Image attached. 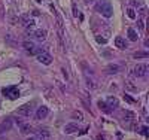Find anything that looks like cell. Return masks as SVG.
<instances>
[{"label": "cell", "mask_w": 149, "mask_h": 140, "mask_svg": "<svg viewBox=\"0 0 149 140\" xmlns=\"http://www.w3.org/2000/svg\"><path fill=\"white\" fill-rule=\"evenodd\" d=\"M12 128V119L10 118H6L0 122V131H8Z\"/></svg>", "instance_id": "obj_11"}, {"label": "cell", "mask_w": 149, "mask_h": 140, "mask_svg": "<svg viewBox=\"0 0 149 140\" xmlns=\"http://www.w3.org/2000/svg\"><path fill=\"white\" fill-rule=\"evenodd\" d=\"M79 128H78V124H74V122H70V124H66L64 127V133L66 134H73V133H76Z\"/></svg>", "instance_id": "obj_10"}, {"label": "cell", "mask_w": 149, "mask_h": 140, "mask_svg": "<svg viewBox=\"0 0 149 140\" xmlns=\"http://www.w3.org/2000/svg\"><path fill=\"white\" fill-rule=\"evenodd\" d=\"M115 46H118L119 49H127L128 48V42L124 39V37L118 36V37H115Z\"/></svg>", "instance_id": "obj_9"}, {"label": "cell", "mask_w": 149, "mask_h": 140, "mask_svg": "<svg viewBox=\"0 0 149 140\" xmlns=\"http://www.w3.org/2000/svg\"><path fill=\"white\" fill-rule=\"evenodd\" d=\"M10 2H14V0H10Z\"/></svg>", "instance_id": "obj_30"}, {"label": "cell", "mask_w": 149, "mask_h": 140, "mask_svg": "<svg viewBox=\"0 0 149 140\" xmlns=\"http://www.w3.org/2000/svg\"><path fill=\"white\" fill-rule=\"evenodd\" d=\"M95 40H97L98 43H106V42H107V39H104V37H100V36H97Z\"/></svg>", "instance_id": "obj_22"}, {"label": "cell", "mask_w": 149, "mask_h": 140, "mask_svg": "<svg viewBox=\"0 0 149 140\" xmlns=\"http://www.w3.org/2000/svg\"><path fill=\"white\" fill-rule=\"evenodd\" d=\"M106 72H107L109 75H115V73L119 72V66H118V64H109V66L106 67Z\"/></svg>", "instance_id": "obj_16"}, {"label": "cell", "mask_w": 149, "mask_h": 140, "mask_svg": "<svg viewBox=\"0 0 149 140\" xmlns=\"http://www.w3.org/2000/svg\"><path fill=\"white\" fill-rule=\"evenodd\" d=\"M73 118L78 119V121H82V119H84V116H82L81 112H73Z\"/></svg>", "instance_id": "obj_21"}, {"label": "cell", "mask_w": 149, "mask_h": 140, "mask_svg": "<svg viewBox=\"0 0 149 140\" xmlns=\"http://www.w3.org/2000/svg\"><path fill=\"white\" fill-rule=\"evenodd\" d=\"M137 24H139V29H140V30L145 29V22H143V20H137Z\"/></svg>", "instance_id": "obj_23"}, {"label": "cell", "mask_w": 149, "mask_h": 140, "mask_svg": "<svg viewBox=\"0 0 149 140\" xmlns=\"http://www.w3.org/2000/svg\"><path fill=\"white\" fill-rule=\"evenodd\" d=\"M124 118H125V119H133V118H134V113L125 110V112H124Z\"/></svg>", "instance_id": "obj_18"}, {"label": "cell", "mask_w": 149, "mask_h": 140, "mask_svg": "<svg viewBox=\"0 0 149 140\" xmlns=\"http://www.w3.org/2000/svg\"><path fill=\"white\" fill-rule=\"evenodd\" d=\"M36 2H37V3H42V0H36Z\"/></svg>", "instance_id": "obj_27"}, {"label": "cell", "mask_w": 149, "mask_h": 140, "mask_svg": "<svg viewBox=\"0 0 149 140\" xmlns=\"http://www.w3.org/2000/svg\"><path fill=\"white\" fill-rule=\"evenodd\" d=\"M97 106H98V109H100V110H103L106 113H110L112 112V109L107 106V103H106V101H103V100H98L97 101Z\"/></svg>", "instance_id": "obj_13"}, {"label": "cell", "mask_w": 149, "mask_h": 140, "mask_svg": "<svg viewBox=\"0 0 149 140\" xmlns=\"http://www.w3.org/2000/svg\"><path fill=\"white\" fill-rule=\"evenodd\" d=\"M36 57H37V61L42 63V64H45V66H49V64L52 63V57H51V54H48L46 51H40V52L37 54Z\"/></svg>", "instance_id": "obj_5"}, {"label": "cell", "mask_w": 149, "mask_h": 140, "mask_svg": "<svg viewBox=\"0 0 149 140\" xmlns=\"http://www.w3.org/2000/svg\"><path fill=\"white\" fill-rule=\"evenodd\" d=\"M107 106L110 109H116L118 107V98L116 97H109L107 98Z\"/></svg>", "instance_id": "obj_17"}, {"label": "cell", "mask_w": 149, "mask_h": 140, "mask_svg": "<svg viewBox=\"0 0 149 140\" xmlns=\"http://www.w3.org/2000/svg\"><path fill=\"white\" fill-rule=\"evenodd\" d=\"M148 69H149L148 64H137L133 69V75L137 76V78H143V76H146V73H148Z\"/></svg>", "instance_id": "obj_6"}, {"label": "cell", "mask_w": 149, "mask_h": 140, "mask_svg": "<svg viewBox=\"0 0 149 140\" xmlns=\"http://www.w3.org/2000/svg\"><path fill=\"white\" fill-rule=\"evenodd\" d=\"M17 124L19 125V130H21L22 134H29V133L31 131V127H30L29 124H22V122H19L18 119H17Z\"/></svg>", "instance_id": "obj_14"}, {"label": "cell", "mask_w": 149, "mask_h": 140, "mask_svg": "<svg viewBox=\"0 0 149 140\" xmlns=\"http://www.w3.org/2000/svg\"><path fill=\"white\" fill-rule=\"evenodd\" d=\"M148 55H149L148 52H142V51H139V52H136L133 57H134V58H142V57H148Z\"/></svg>", "instance_id": "obj_20"}, {"label": "cell", "mask_w": 149, "mask_h": 140, "mask_svg": "<svg viewBox=\"0 0 149 140\" xmlns=\"http://www.w3.org/2000/svg\"><path fill=\"white\" fill-rule=\"evenodd\" d=\"M79 15V12H78V8H76V5L73 3V17H78Z\"/></svg>", "instance_id": "obj_24"}, {"label": "cell", "mask_w": 149, "mask_h": 140, "mask_svg": "<svg viewBox=\"0 0 149 140\" xmlns=\"http://www.w3.org/2000/svg\"><path fill=\"white\" fill-rule=\"evenodd\" d=\"M127 15H128V18H131V20H136V12H134V9H128L127 10Z\"/></svg>", "instance_id": "obj_19"}, {"label": "cell", "mask_w": 149, "mask_h": 140, "mask_svg": "<svg viewBox=\"0 0 149 140\" xmlns=\"http://www.w3.org/2000/svg\"><path fill=\"white\" fill-rule=\"evenodd\" d=\"M86 2H93V0H86Z\"/></svg>", "instance_id": "obj_29"}, {"label": "cell", "mask_w": 149, "mask_h": 140, "mask_svg": "<svg viewBox=\"0 0 149 140\" xmlns=\"http://www.w3.org/2000/svg\"><path fill=\"white\" fill-rule=\"evenodd\" d=\"M17 113L19 116H24V118H29L31 113H33V106L30 104V103H27V104H22V106H19L18 109H17Z\"/></svg>", "instance_id": "obj_4"}, {"label": "cell", "mask_w": 149, "mask_h": 140, "mask_svg": "<svg viewBox=\"0 0 149 140\" xmlns=\"http://www.w3.org/2000/svg\"><path fill=\"white\" fill-rule=\"evenodd\" d=\"M33 36L36 37L39 42H43L45 39H46V30H43V29H39V30H36L34 33H33Z\"/></svg>", "instance_id": "obj_12"}, {"label": "cell", "mask_w": 149, "mask_h": 140, "mask_svg": "<svg viewBox=\"0 0 149 140\" xmlns=\"http://www.w3.org/2000/svg\"><path fill=\"white\" fill-rule=\"evenodd\" d=\"M124 98H125L127 101H130V103H134V100H133L131 97H128V95H124Z\"/></svg>", "instance_id": "obj_26"}, {"label": "cell", "mask_w": 149, "mask_h": 140, "mask_svg": "<svg viewBox=\"0 0 149 140\" xmlns=\"http://www.w3.org/2000/svg\"><path fill=\"white\" fill-rule=\"evenodd\" d=\"M36 137L37 140H49L51 139V131L48 128H37L36 130Z\"/></svg>", "instance_id": "obj_7"}, {"label": "cell", "mask_w": 149, "mask_h": 140, "mask_svg": "<svg viewBox=\"0 0 149 140\" xmlns=\"http://www.w3.org/2000/svg\"><path fill=\"white\" fill-rule=\"evenodd\" d=\"M22 48L27 51V54H30V55H37L40 52V49L37 48L33 42H30V40H24L22 42Z\"/></svg>", "instance_id": "obj_3"}, {"label": "cell", "mask_w": 149, "mask_h": 140, "mask_svg": "<svg viewBox=\"0 0 149 140\" xmlns=\"http://www.w3.org/2000/svg\"><path fill=\"white\" fill-rule=\"evenodd\" d=\"M95 10L98 12V14L104 15L106 18H110L112 14H113V9H112L110 3L106 2V0H100V2H97V5H95Z\"/></svg>", "instance_id": "obj_1"}, {"label": "cell", "mask_w": 149, "mask_h": 140, "mask_svg": "<svg viewBox=\"0 0 149 140\" xmlns=\"http://www.w3.org/2000/svg\"><path fill=\"white\" fill-rule=\"evenodd\" d=\"M2 93L6 98H10V100H15L19 97V90L17 86H6V88H3Z\"/></svg>", "instance_id": "obj_2"}, {"label": "cell", "mask_w": 149, "mask_h": 140, "mask_svg": "<svg viewBox=\"0 0 149 140\" xmlns=\"http://www.w3.org/2000/svg\"><path fill=\"white\" fill-rule=\"evenodd\" d=\"M127 34H128V39H130L131 42H136V40L139 39V34L136 33V30H134V29H128Z\"/></svg>", "instance_id": "obj_15"}, {"label": "cell", "mask_w": 149, "mask_h": 140, "mask_svg": "<svg viewBox=\"0 0 149 140\" xmlns=\"http://www.w3.org/2000/svg\"><path fill=\"white\" fill-rule=\"evenodd\" d=\"M142 134L143 136H148V127H142Z\"/></svg>", "instance_id": "obj_25"}, {"label": "cell", "mask_w": 149, "mask_h": 140, "mask_svg": "<svg viewBox=\"0 0 149 140\" xmlns=\"http://www.w3.org/2000/svg\"><path fill=\"white\" fill-rule=\"evenodd\" d=\"M48 113H49V109L46 106H39V109L34 113V116H36V119H45L48 116Z\"/></svg>", "instance_id": "obj_8"}, {"label": "cell", "mask_w": 149, "mask_h": 140, "mask_svg": "<svg viewBox=\"0 0 149 140\" xmlns=\"http://www.w3.org/2000/svg\"><path fill=\"white\" fill-rule=\"evenodd\" d=\"M29 140H37V139H33V137H30V139H29Z\"/></svg>", "instance_id": "obj_28"}]
</instances>
